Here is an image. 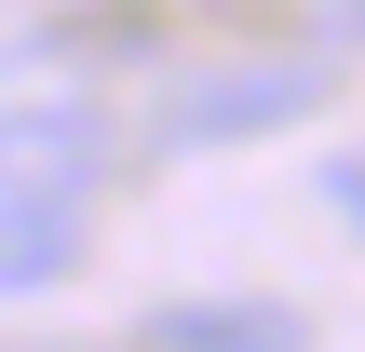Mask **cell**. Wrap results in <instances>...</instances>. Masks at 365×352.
I'll return each mask as SVG.
<instances>
[{
    "label": "cell",
    "instance_id": "obj_1",
    "mask_svg": "<svg viewBox=\"0 0 365 352\" xmlns=\"http://www.w3.org/2000/svg\"><path fill=\"white\" fill-rule=\"evenodd\" d=\"M325 54H230V68H176L163 109H149V149H244V136H284L325 109Z\"/></svg>",
    "mask_w": 365,
    "mask_h": 352
},
{
    "label": "cell",
    "instance_id": "obj_2",
    "mask_svg": "<svg viewBox=\"0 0 365 352\" xmlns=\"http://www.w3.org/2000/svg\"><path fill=\"white\" fill-rule=\"evenodd\" d=\"M95 176H108V122L81 95L0 109V203H95Z\"/></svg>",
    "mask_w": 365,
    "mask_h": 352
},
{
    "label": "cell",
    "instance_id": "obj_3",
    "mask_svg": "<svg viewBox=\"0 0 365 352\" xmlns=\"http://www.w3.org/2000/svg\"><path fill=\"white\" fill-rule=\"evenodd\" d=\"M81 271V203H0V298H41Z\"/></svg>",
    "mask_w": 365,
    "mask_h": 352
},
{
    "label": "cell",
    "instance_id": "obj_4",
    "mask_svg": "<svg viewBox=\"0 0 365 352\" xmlns=\"http://www.w3.org/2000/svg\"><path fill=\"white\" fill-rule=\"evenodd\" d=\"M149 352H298V326L230 312V298H176V312H149Z\"/></svg>",
    "mask_w": 365,
    "mask_h": 352
},
{
    "label": "cell",
    "instance_id": "obj_5",
    "mask_svg": "<svg viewBox=\"0 0 365 352\" xmlns=\"http://www.w3.org/2000/svg\"><path fill=\"white\" fill-rule=\"evenodd\" d=\"M325 203H339V217H365V149H339V163H325Z\"/></svg>",
    "mask_w": 365,
    "mask_h": 352
},
{
    "label": "cell",
    "instance_id": "obj_6",
    "mask_svg": "<svg viewBox=\"0 0 365 352\" xmlns=\"http://www.w3.org/2000/svg\"><path fill=\"white\" fill-rule=\"evenodd\" d=\"M325 14H365V0H325Z\"/></svg>",
    "mask_w": 365,
    "mask_h": 352
}]
</instances>
